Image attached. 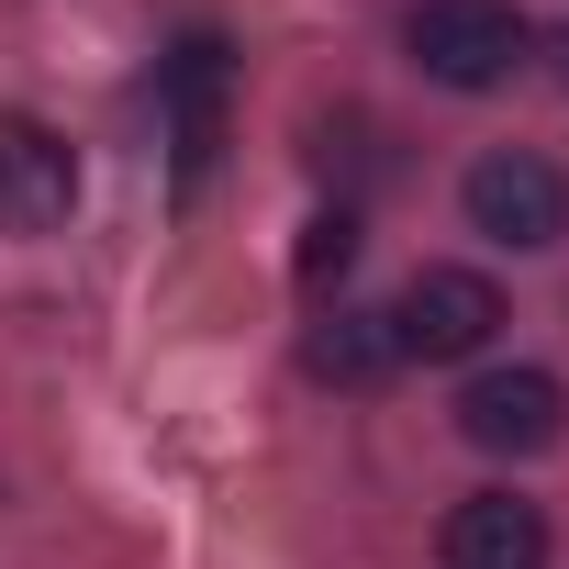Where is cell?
Here are the masks:
<instances>
[{"label":"cell","instance_id":"cell-1","mask_svg":"<svg viewBox=\"0 0 569 569\" xmlns=\"http://www.w3.org/2000/svg\"><path fill=\"white\" fill-rule=\"evenodd\" d=\"M402 46H413V68L436 90H502L536 34H525L513 0H425V12L402 23Z\"/></svg>","mask_w":569,"mask_h":569},{"label":"cell","instance_id":"cell-2","mask_svg":"<svg viewBox=\"0 0 569 569\" xmlns=\"http://www.w3.org/2000/svg\"><path fill=\"white\" fill-rule=\"evenodd\" d=\"M458 201H469V234H491V246H513V257H536V246L569 234V179H558L547 157H525V146H491V157L458 179Z\"/></svg>","mask_w":569,"mask_h":569},{"label":"cell","instance_id":"cell-3","mask_svg":"<svg viewBox=\"0 0 569 569\" xmlns=\"http://www.w3.org/2000/svg\"><path fill=\"white\" fill-rule=\"evenodd\" d=\"M458 436H469L480 458H536V447L569 436V391H558L547 369H480V380L458 391Z\"/></svg>","mask_w":569,"mask_h":569},{"label":"cell","instance_id":"cell-4","mask_svg":"<svg viewBox=\"0 0 569 569\" xmlns=\"http://www.w3.org/2000/svg\"><path fill=\"white\" fill-rule=\"evenodd\" d=\"M491 325H502V291H491L480 268H413V291L391 302L402 358H480Z\"/></svg>","mask_w":569,"mask_h":569},{"label":"cell","instance_id":"cell-5","mask_svg":"<svg viewBox=\"0 0 569 569\" xmlns=\"http://www.w3.org/2000/svg\"><path fill=\"white\" fill-rule=\"evenodd\" d=\"M79 212V157L34 112H0V234H57Z\"/></svg>","mask_w":569,"mask_h":569},{"label":"cell","instance_id":"cell-6","mask_svg":"<svg viewBox=\"0 0 569 569\" xmlns=\"http://www.w3.org/2000/svg\"><path fill=\"white\" fill-rule=\"evenodd\" d=\"M223 46L212 34H190L168 68H157V101H168V123H179V179L201 190V168H212V146H223Z\"/></svg>","mask_w":569,"mask_h":569},{"label":"cell","instance_id":"cell-7","mask_svg":"<svg viewBox=\"0 0 569 569\" xmlns=\"http://www.w3.org/2000/svg\"><path fill=\"white\" fill-rule=\"evenodd\" d=\"M447 569H547V513L513 491H469L447 513Z\"/></svg>","mask_w":569,"mask_h":569},{"label":"cell","instance_id":"cell-8","mask_svg":"<svg viewBox=\"0 0 569 569\" xmlns=\"http://www.w3.org/2000/svg\"><path fill=\"white\" fill-rule=\"evenodd\" d=\"M391 358H402V336H391V313H325V325L302 336V369H313V380H347V391H369V380H391Z\"/></svg>","mask_w":569,"mask_h":569},{"label":"cell","instance_id":"cell-9","mask_svg":"<svg viewBox=\"0 0 569 569\" xmlns=\"http://www.w3.org/2000/svg\"><path fill=\"white\" fill-rule=\"evenodd\" d=\"M347 257H358V212L336 201V212H313V223H302V279L325 291V279H347Z\"/></svg>","mask_w":569,"mask_h":569},{"label":"cell","instance_id":"cell-10","mask_svg":"<svg viewBox=\"0 0 569 569\" xmlns=\"http://www.w3.org/2000/svg\"><path fill=\"white\" fill-rule=\"evenodd\" d=\"M558 57H569V46H558Z\"/></svg>","mask_w":569,"mask_h":569}]
</instances>
